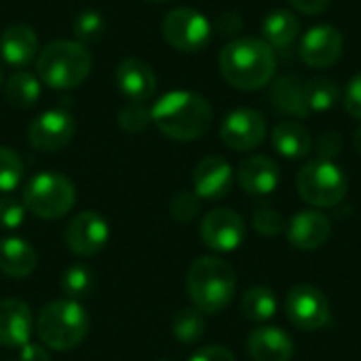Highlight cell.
Segmentation results:
<instances>
[{
	"label": "cell",
	"instance_id": "cell-29",
	"mask_svg": "<svg viewBox=\"0 0 361 361\" xmlns=\"http://www.w3.org/2000/svg\"><path fill=\"white\" fill-rule=\"evenodd\" d=\"M305 99L309 112H326L336 106L341 99V89L330 78H313L305 82Z\"/></svg>",
	"mask_w": 361,
	"mask_h": 361
},
{
	"label": "cell",
	"instance_id": "cell-16",
	"mask_svg": "<svg viewBox=\"0 0 361 361\" xmlns=\"http://www.w3.org/2000/svg\"><path fill=\"white\" fill-rule=\"evenodd\" d=\"M114 82L129 102H146L157 91L154 70L137 57H127L116 66Z\"/></svg>",
	"mask_w": 361,
	"mask_h": 361
},
{
	"label": "cell",
	"instance_id": "cell-13",
	"mask_svg": "<svg viewBox=\"0 0 361 361\" xmlns=\"http://www.w3.org/2000/svg\"><path fill=\"white\" fill-rule=\"evenodd\" d=\"M76 123L63 110H47L38 114L27 127L30 144L40 152H57L74 137Z\"/></svg>",
	"mask_w": 361,
	"mask_h": 361
},
{
	"label": "cell",
	"instance_id": "cell-28",
	"mask_svg": "<svg viewBox=\"0 0 361 361\" xmlns=\"http://www.w3.org/2000/svg\"><path fill=\"white\" fill-rule=\"evenodd\" d=\"M171 330H173V336L180 343H184V345L199 343L203 338V334H205V317H203V311H199L197 307L180 309L173 315Z\"/></svg>",
	"mask_w": 361,
	"mask_h": 361
},
{
	"label": "cell",
	"instance_id": "cell-32",
	"mask_svg": "<svg viewBox=\"0 0 361 361\" xmlns=\"http://www.w3.org/2000/svg\"><path fill=\"white\" fill-rule=\"evenodd\" d=\"M116 121L125 131L140 133L152 123V116H150V108H146L144 102H129L127 106H123L118 110Z\"/></svg>",
	"mask_w": 361,
	"mask_h": 361
},
{
	"label": "cell",
	"instance_id": "cell-25",
	"mask_svg": "<svg viewBox=\"0 0 361 361\" xmlns=\"http://www.w3.org/2000/svg\"><path fill=\"white\" fill-rule=\"evenodd\" d=\"M271 99H273L275 108H279L281 112H286L290 116L307 118L311 114L307 99H305V82L294 74H283L273 82Z\"/></svg>",
	"mask_w": 361,
	"mask_h": 361
},
{
	"label": "cell",
	"instance_id": "cell-19",
	"mask_svg": "<svg viewBox=\"0 0 361 361\" xmlns=\"http://www.w3.org/2000/svg\"><path fill=\"white\" fill-rule=\"evenodd\" d=\"M279 180H281V171L277 163L262 154L245 159L237 169L239 186L247 195H254V197H267L275 192V188L279 186Z\"/></svg>",
	"mask_w": 361,
	"mask_h": 361
},
{
	"label": "cell",
	"instance_id": "cell-2",
	"mask_svg": "<svg viewBox=\"0 0 361 361\" xmlns=\"http://www.w3.org/2000/svg\"><path fill=\"white\" fill-rule=\"evenodd\" d=\"M150 116L163 135L176 142H192L209 131L214 110L209 102L195 91H169L154 102Z\"/></svg>",
	"mask_w": 361,
	"mask_h": 361
},
{
	"label": "cell",
	"instance_id": "cell-9",
	"mask_svg": "<svg viewBox=\"0 0 361 361\" xmlns=\"http://www.w3.org/2000/svg\"><path fill=\"white\" fill-rule=\"evenodd\" d=\"M288 319L300 330H324L332 322V311L326 294L309 283L292 288L286 296Z\"/></svg>",
	"mask_w": 361,
	"mask_h": 361
},
{
	"label": "cell",
	"instance_id": "cell-44",
	"mask_svg": "<svg viewBox=\"0 0 361 361\" xmlns=\"http://www.w3.org/2000/svg\"><path fill=\"white\" fill-rule=\"evenodd\" d=\"M0 87H2V68H0Z\"/></svg>",
	"mask_w": 361,
	"mask_h": 361
},
{
	"label": "cell",
	"instance_id": "cell-24",
	"mask_svg": "<svg viewBox=\"0 0 361 361\" xmlns=\"http://www.w3.org/2000/svg\"><path fill=\"white\" fill-rule=\"evenodd\" d=\"M36 269V250L19 237H6L0 241V271L6 277L23 279Z\"/></svg>",
	"mask_w": 361,
	"mask_h": 361
},
{
	"label": "cell",
	"instance_id": "cell-43",
	"mask_svg": "<svg viewBox=\"0 0 361 361\" xmlns=\"http://www.w3.org/2000/svg\"><path fill=\"white\" fill-rule=\"evenodd\" d=\"M353 146H355L357 154L361 157V125L355 129V133H353Z\"/></svg>",
	"mask_w": 361,
	"mask_h": 361
},
{
	"label": "cell",
	"instance_id": "cell-14",
	"mask_svg": "<svg viewBox=\"0 0 361 361\" xmlns=\"http://www.w3.org/2000/svg\"><path fill=\"white\" fill-rule=\"evenodd\" d=\"M108 222L95 212H82L74 216L66 228V245L76 256H95L108 243Z\"/></svg>",
	"mask_w": 361,
	"mask_h": 361
},
{
	"label": "cell",
	"instance_id": "cell-45",
	"mask_svg": "<svg viewBox=\"0 0 361 361\" xmlns=\"http://www.w3.org/2000/svg\"><path fill=\"white\" fill-rule=\"evenodd\" d=\"M148 2H167V0H148Z\"/></svg>",
	"mask_w": 361,
	"mask_h": 361
},
{
	"label": "cell",
	"instance_id": "cell-1",
	"mask_svg": "<svg viewBox=\"0 0 361 361\" xmlns=\"http://www.w3.org/2000/svg\"><path fill=\"white\" fill-rule=\"evenodd\" d=\"M224 80L239 91H258L273 82L277 72V55L262 38H235L218 57Z\"/></svg>",
	"mask_w": 361,
	"mask_h": 361
},
{
	"label": "cell",
	"instance_id": "cell-22",
	"mask_svg": "<svg viewBox=\"0 0 361 361\" xmlns=\"http://www.w3.org/2000/svg\"><path fill=\"white\" fill-rule=\"evenodd\" d=\"M273 148L288 161L305 159L313 148V137L309 129L296 121H281L271 133Z\"/></svg>",
	"mask_w": 361,
	"mask_h": 361
},
{
	"label": "cell",
	"instance_id": "cell-7",
	"mask_svg": "<svg viewBox=\"0 0 361 361\" xmlns=\"http://www.w3.org/2000/svg\"><path fill=\"white\" fill-rule=\"evenodd\" d=\"M296 188L313 207H334L347 197V176L334 163L326 159H313L300 167L296 178Z\"/></svg>",
	"mask_w": 361,
	"mask_h": 361
},
{
	"label": "cell",
	"instance_id": "cell-23",
	"mask_svg": "<svg viewBox=\"0 0 361 361\" xmlns=\"http://www.w3.org/2000/svg\"><path fill=\"white\" fill-rule=\"evenodd\" d=\"M260 30H262V40L273 51H283V49H290L300 36V21L292 11L275 8L267 13Z\"/></svg>",
	"mask_w": 361,
	"mask_h": 361
},
{
	"label": "cell",
	"instance_id": "cell-35",
	"mask_svg": "<svg viewBox=\"0 0 361 361\" xmlns=\"http://www.w3.org/2000/svg\"><path fill=\"white\" fill-rule=\"evenodd\" d=\"M25 218V205L13 197H2L0 199V228L13 231L23 224Z\"/></svg>",
	"mask_w": 361,
	"mask_h": 361
},
{
	"label": "cell",
	"instance_id": "cell-4",
	"mask_svg": "<svg viewBox=\"0 0 361 361\" xmlns=\"http://www.w3.org/2000/svg\"><path fill=\"white\" fill-rule=\"evenodd\" d=\"M91 53L78 40H53L36 59L40 80L51 89H74L89 76Z\"/></svg>",
	"mask_w": 361,
	"mask_h": 361
},
{
	"label": "cell",
	"instance_id": "cell-10",
	"mask_svg": "<svg viewBox=\"0 0 361 361\" xmlns=\"http://www.w3.org/2000/svg\"><path fill=\"white\" fill-rule=\"evenodd\" d=\"M220 137L228 148L237 152L254 150L267 137V121L258 110L237 108L224 116L220 125Z\"/></svg>",
	"mask_w": 361,
	"mask_h": 361
},
{
	"label": "cell",
	"instance_id": "cell-42",
	"mask_svg": "<svg viewBox=\"0 0 361 361\" xmlns=\"http://www.w3.org/2000/svg\"><path fill=\"white\" fill-rule=\"evenodd\" d=\"M19 361H51L49 353L42 345L27 343L19 349Z\"/></svg>",
	"mask_w": 361,
	"mask_h": 361
},
{
	"label": "cell",
	"instance_id": "cell-11",
	"mask_svg": "<svg viewBox=\"0 0 361 361\" xmlns=\"http://www.w3.org/2000/svg\"><path fill=\"white\" fill-rule=\"evenodd\" d=\"M199 235L201 241L214 252H235L245 239V224L237 212L218 207L205 214Z\"/></svg>",
	"mask_w": 361,
	"mask_h": 361
},
{
	"label": "cell",
	"instance_id": "cell-33",
	"mask_svg": "<svg viewBox=\"0 0 361 361\" xmlns=\"http://www.w3.org/2000/svg\"><path fill=\"white\" fill-rule=\"evenodd\" d=\"M104 34V17L97 11H82L74 19V36L80 44L95 42Z\"/></svg>",
	"mask_w": 361,
	"mask_h": 361
},
{
	"label": "cell",
	"instance_id": "cell-21",
	"mask_svg": "<svg viewBox=\"0 0 361 361\" xmlns=\"http://www.w3.org/2000/svg\"><path fill=\"white\" fill-rule=\"evenodd\" d=\"M38 51V38L30 25L17 23L8 25L0 34V57L4 63L13 68H23L27 66Z\"/></svg>",
	"mask_w": 361,
	"mask_h": 361
},
{
	"label": "cell",
	"instance_id": "cell-8",
	"mask_svg": "<svg viewBox=\"0 0 361 361\" xmlns=\"http://www.w3.org/2000/svg\"><path fill=\"white\" fill-rule=\"evenodd\" d=\"M212 32L214 27L209 19L203 13L188 6L173 8L163 19L165 40L182 53H197L205 49L212 40Z\"/></svg>",
	"mask_w": 361,
	"mask_h": 361
},
{
	"label": "cell",
	"instance_id": "cell-17",
	"mask_svg": "<svg viewBox=\"0 0 361 361\" xmlns=\"http://www.w3.org/2000/svg\"><path fill=\"white\" fill-rule=\"evenodd\" d=\"M233 167L222 157H205L192 171L195 195L199 199H222L233 188Z\"/></svg>",
	"mask_w": 361,
	"mask_h": 361
},
{
	"label": "cell",
	"instance_id": "cell-15",
	"mask_svg": "<svg viewBox=\"0 0 361 361\" xmlns=\"http://www.w3.org/2000/svg\"><path fill=\"white\" fill-rule=\"evenodd\" d=\"M288 239L294 247L311 252L319 250L332 235V224L330 218L317 209H302L286 226Z\"/></svg>",
	"mask_w": 361,
	"mask_h": 361
},
{
	"label": "cell",
	"instance_id": "cell-30",
	"mask_svg": "<svg viewBox=\"0 0 361 361\" xmlns=\"http://www.w3.org/2000/svg\"><path fill=\"white\" fill-rule=\"evenodd\" d=\"M61 290L68 294L70 300L89 296L93 292V273L82 264L70 267L61 277Z\"/></svg>",
	"mask_w": 361,
	"mask_h": 361
},
{
	"label": "cell",
	"instance_id": "cell-34",
	"mask_svg": "<svg viewBox=\"0 0 361 361\" xmlns=\"http://www.w3.org/2000/svg\"><path fill=\"white\" fill-rule=\"evenodd\" d=\"M252 224H254L256 233H260L264 237H275V235L283 233L286 226H288V222L283 220V216L275 207H271V205L256 207V212L252 216Z\"/></svg>",
	"mask_w": 361,
	"mask_h": 361
},
{
	"label": "cell",
	"instance_id": "cell-20",
	"mask_svg": "<svg viewBox=\"0 0 361 361\" xmlns=\"http://www.w3.org/2000/svg\"><path fill=\"white\" fill-rule=\"evenodd\" d=\"M247 353L254 361H290L294 357V341L281 328L260 326L247 336Z\"/></svg>",
	"mask_w": 361,
	"mask_h": 361
},
{
	"label": "cell",
	"instance_id": "cell-12",
	"mask_svg": "<svg viewBox=\"0 0 361 361\" xmlns=\"http://www.w3.org/2000/svg\"><path fill=\"white\" fill-rule=\"evenodd\" d=\"M345 38L343 32L336 25L330 23H319L313 25L300 40L298 44V55L309 68H330L334 66L341 55H343Z\"/></svg>",
	"mask_w": 361,
	"mask_h": 361
},
{
	"label": "cell",
	"instance_id": "cell-18",
	"mask_svg": "<svg viewBox=\"0 0 361 361\" xmlns=\"http://www.w3.org/2000/svg\"><path fill=\"white\" fill-rule=\"evenodd\" d=\"M32 336V311L19 298L0 300V345L21 349Z\"/></svg>",
	"mask_w": 361,
	"mask_h": 361
},
{
	"label": "cell",
	"instance_id": "cell-38",
	"mask_svg": "<svg viewBox=\"0 0 361 361\" xmlns=\"http://www.w3.org/2000/svg\"><path fill=\"white\" fill-rule=\"evenodd\" d=\"M345 110L353 118L361 121V72L349 80V85L345 89Z\"/></svg>",
	"mask_w": 361,
	"mask_h": 361
},
{
	"label": "cell",
	"instance_id": "cell-5",
	"mask_svg": "<svg viewBox=\"0 0 361 361\" xmlns=\"http://www.w3.org/2000/svg\"><path fill=\"white\" fill-rule=\"evenodd\" d=\"M36 332L44 347L68 351L85 341L89 332V315L78 300H55L44 305L38 313Z\"/></svg>",
	"mask_w": 361,
	"mask_h": 361
},
{
	"label": "cell",
	"instance_id": "cell-39",
	"mask_svg": "<svg viewBox=\"0 0 361 361\" xmlns=\"http://www.w3.org/2000/svg\"><path fill=\"white\" fill-rule=\"evenodd\" d=\"M188 361H237L235 355L226 349V347H220V345H209V347H203L199 349L192 357Z\"/></svg>",
	"mask_w": 361,
	"mask_h": 361
},
{
	"label": "cell",
	"instance_id": "cell-6",
	"mask_svg": "<svg viewBox=\"0 0 361 361\" xmlns=\"http://www.w3.org/2000/svg\"><path fill=\"white\" fill-rule=\"evenodd\" d=\"M76 203V188L72 180L57 171H42L34 176L23 190V205L36 218L55 220L66 216Z\"/></svg>",
	"mask_w": 361,
	"mask_h": 361
},
{
	"label": "cell",
	"instance_id": "cell-40",
	"mask_svg": "<svg viewBox=\"0 0 361 361\" xmlns=\"http://www.w3.org/2000/svg\"><path fill=\"white\" fill-rule=\"evenodd\" d=\"M290 4L302 15H319L330 8L332 0H290Z\"/></svg>",
	"mask_w": 361,
	"mask_h": 361
},
{
	"label": "cell",
	"instance_id": "cell-26",
	"mask_svg": "<svg viewBox=\"0 0 361 361\" xmlns=\"http://www.w3.org/2000/svg\"><path fill=\"white\" fill-rule=\"evenodd\" d=\"M4 95H6L8 104L15 108H21V110L32 108L40 97V80L34 74L19 70L6 80Z\"/></svg>",
	"mask_w": 361,
	"mask_h": 361
},
{
	"label": "cell",
	"instance_id": "cell-31",
	"mask_svg": "<svg viewBox=\"0 0 361 361\" xmlns=\"http://www.w3.org/2000/svg\"><path fill=\"white\" fill-rule=\"evenodd\" d=\"M23 178L21 157L11 148H0V192H11Z\"/></svg>",
	"mask_w": 361,
	"mask_h": 361
},
{
	"label": "cell",
	"instance_id": "cell-41",
	"mask_svg": "<svg viewBox=\"0 0 361 361\" xmlns=\"http://www.w3.org/2000/svg\"><path fill=\"white\" fill-rule=\"evenodd\" d=\"M216 30L224 36H233L241 30V17L237 13H222L216 19Z\"/></svg>",
	"mask_w": 361,
	"mask_h": 361
},
{
	"label": "cell",
	"instance_id": "cell-36",
	"mask_svg": "<svg viewBox=\"0 0 361 361\" xmlns=\"http://www.w3.org/2000/svg\"><path fill=\"white\" fill-rule=\"evenodd\" d=\"M199 201L195 192H178L171 199V216L178 222H190L199 214Z\"/></svg>",
	"mask_w": 361,
	"mask_h": 361
},
{
	"label": "cell",
	"instance_id": "cell-27",
	"mask_svg": "<svg viewBox=\"0 0 361 361\" xmlns=\"http://www.w3.org/2000/svg\"><path fill=\"white\" fill-rule=\"evenodd\" d=\"M241 311L250 322H269L277 313V296L271 288H250L241 298Z\"/></svg>",
	"mask_w": 361,
	"mask_h": 361
},
{
	"label": "cell",
	"instance_id": "cell-37",
	"mask_svg": "<svg viewBox=\"0 0 361 361\" xmlns=\"http://www.w3.org/2000/svg\"><path fill=\"white\" fill-rule=\"evenodd\" d=\"M343 148V137L336 131H324L317 142H315V152L317 159H326V161H334V157L341 152Z\"/></svg>",
	"mask_w": 361,
	"mask_h": 361
},
{
	"label": "cell",
	"instance_id": "cell-3",
	"mask_svg": "<svg viewBox=\"0 0 361 361\" xmlns=\"http://www.w3.org/2000/svg\"><path fill=\"white\" fill-rule=\"evenodd\" d=\"M186 288L195 307L203 313H220L235 296V269L216 256L197 258L186 277Z\"/></svg>",
	"mask_w": 361,
	"mask_h": 361
}]
</instances>
